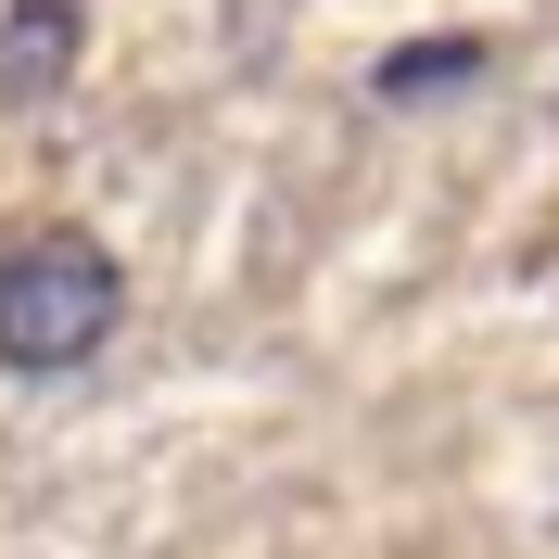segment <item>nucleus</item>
<instances>
[{
  "label": "nucleus",
  "instance_id": "nucleus-1",
  "mask_svg": "<svg viewBox=\"0 0 559 559\" xmlns=\"http://www.w3.org/2000/svg\"><path fill=\"white\" fill-rule=\"evenodd\" d=\"M115 318H128V280L90 229H38L0 254V356L13 369H90Z\"/></svg>",
  "mask_w": 559,
  "mask_h": 559
},
{
  "label": "nucleus",
  "instance_id": "nucleus-2",
  "mask_svg": "<svg viewBox=\"0 0 559 559\" xmlns=\"http://www.w3.org/2000/svg\"><path fill=\"white\" fill-rule=\"evenodd\" d=\"M76 26H90V0H13L0 13V103H51L76 76Z\"/></svg>",
  "mask_w": 559,
  "mask_h": 559
},
{
  "label": "nucleus",
  "instance_id": "nucleus-3",
  "mask_svg": "<svg viewBox=\"0 0 559 559\" xmlns=\"http://www.w3.org/2000/svg\"><path fill=\"white\" fill-rule=\"evenodd\" d=\"M457 76H484V38H419L382 64V103H419V90H457Z\"/></svg>",
  "mask_w": 559,
  "mask_h": 559
}]
</instances>
